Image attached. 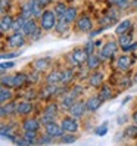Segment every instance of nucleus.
Returning a JSON list of instances; mask_svg holds the SVG:
<instances>
[{
	"instance_id": "f257e3e1",
	"label": "nucleus",
	"mask_w": 137,
	"mask_h": 146,
	"mask_svg": "<svg viewBox=\"0 0 137 146\" xmlns=\"http://www.w3.org/2000/svg\"><path fill=\"white\" fill-rule=\"evenodd\" d=\"M56 12H52V11H44L40 16V25L44 31H50L53 27H56Z\"/></svg>"
},
{
	"instance_id": "f03ea898",
	"label": "nucleus",
	"mask_w": 137,
	"mask_h": 146,
	"mask_svg": "<svg viewBox=\"0 0 137 146\" xmlns=\"http://www.w3.org/2000/svg\"><path fill=\"white\" fill-rule=\"evenodd\" d=\"M22 34L24 36H27V37H32V38H37L38 37V34H40V28L37 27V22L34 21L32 18L27 19L24 24V27H22Z\"/></svg>"
},
{
	"instance_id": "7ed1b4c3",
	"label": "nucleus",
	"mask_w": 137,
	"mask_h": 146,
	"mask_svg": "<svg viewBox=\"0 0 137 146\" xmlns=\"http://www.w3.org/2000/svg\"><path fill=\"white\" fill-rule=\"evenodd\" d=\"M7 44H9V47H12V49H19L25 44V36L16 31L11 37H7Z\"/></svg>"
},
{
	"instance_id": "20e7f679",
	"label": "nucleus",
	"mask_w": 137,
	"mask_h": 146,
	"mask_svg": "<svg viewBox=\"0 0 137 146\" xmlns=\"http://www.w3.org/2000/svg\"><path fill=\"white\" fill-rule=\"evenodd\" d=\"M58 114V106L56 104H50L46 109H44V112H43V124H47V123H52L55 121V117Z\"/></svg>"
},
{
	"instance_id": "39448f33",
	"label": "nucleus",
	"mask_w": 137,
	"mask_h": 146,
	"mask_svg": "<svg viewBox=\"0 0 137 146\" xmlns=\"http://www.w3.org/2000/svg\"><path fill=\"white\" fill-rule=\"evenodd\" d=\"M116 50H118V43H116V41H108L106 44L103 46V49H102L100 58H102V59H108V58H111V56H114Z\"/></svg>"
},
{
	"instance_id": "423d86ee",
	"label": "nucleus",
	"mask_w": 137,
	"mask_h": 146,
	"mask_svg": "<svg viewBox=\"0 0 137 146\" xmlns=\"http://www.w3.org/2000/svg\"><path fill=\"white\" fill-rule=\"evenodd\" d=\"M71 58H72V61L75 64L81 65V64H84L89 59V53H87V50H85V49H75L72 52V55H71Z\"/></svg>"
},
{
	"instance_id": "0eeeda50",
	"label": "nucleus",
	"mask_w": 137,
	"mask_h": 146,
	"mask_svg": "<svg viewBox=\"0 0 137 146\" xmlns=\"http://www.w3.org/2000/svg\"><path fill=\"white\" fill-rule=\"evenodd\" d=\"M64 131H65V130L62 128V125H58L55 121L47 123V124H46V133H47V134H50L52 137H61Z\"/></svg>"
},
{
	"instance_id": "6e6552de",
	"label": "nucleus",
	"mask_w": 137,
	"mask_h": 146,
	"mask_svg": "<svg viewBox=\"0 0 137 146\" xmlns=\"http://www.w3.org/2000/svg\"><path fill=\"white\" fill-rule=\"evenodd\" d=\"M85 109H87V105L84 104V102H75V104L69 108V114L75 118H80L84 115Z\"/></svg>"
},
{
	"instance_id": "1a4fd4ad",
	"label": "nucleus",
	"mask_w": 137,
	"mask_h": 146,
	"mask_svg": "<svg viewBox=\"0 0 137 146\" xmlns=\"http://www.w3.org/2000/svg\"><path fill=\"white\" fill-rule=\"evenodd\" d=\"M62 128L68 133H75L78 130V123L75 121V117L74 118H64L62 119Z\"/></svg>"
},
{
	"instance_id": "9d476101",
	"label": "nucleus",
	"mask_w": 137,
	"mask_h": 146,
	"mask_svg": "<svg viewBox=\"0 0 137 146\" xmlns=\"http://www.w3.org/2000/svg\"><path fill=\"white\" fill-rule=\"evenodd\" d=\"M102 104H103V99H102L100 96H93L90 98L87 102H85V105H87V109L90 111V112H95V111H97Z\"/></svg>"
},
{
	"instance_id": "9b49d317",
	"label": "nucleus",
	"mask_w": 137,
	"mask_h": 146,
	"mask_svg": "<svg viewBox=\"0 0 137 146\" xmlns=\"http://www.w3.org/2000/svg\"><path fill=\"white\" fill-rule=\"evenodd\" d=\"M59 90H61V89H58V86H56V84H49L46 89H43V90H41V94H40V96H41L43 99H50L52 96L58 94Z\"/></svg>"
},
{
	"instance_id": "f8f14e48",
	"label": "nucleus",
	"mask_w": 137,
	"mask_h": 146,
	"mask_svg": "<svg viewBox=\"0 0 137 146\" xmlns=\"http://www.w3.org/2000/svg\"><path fill=\"white\" fill-rule=\"evenodd\" d=\"M91 19L89 18V16H81V18L78 19V22H77V28H78L80 31H84L87 33L91 30Z\"/></svg>"
},
{
	"instance_id": "ddd939ff",
	"label": "nucleus",
	"mask_w": 137,
	"mask_h": 146,
	"mask_svg": "<svg viewBox=\"0 0 137 146\" xmlns=\"http://www.w3.org/2000/svg\"><path fill=\"white\" fill-rule=\"evenodd\" d=\"M31 111H32V104L28 100L21 102V104L16 106V114L18 115H28V114H31Z\"/></svg>"
},
{
	"instance_id": "4468645a",
	"label": "nucleus",
	"mask_w": 137,
	"mask_h": 146,
	"mask_svg": "<svg viewBox=\"0 0 137 146\" xmlns=\"http://www.w3.org/2000/svg\"><path fill=\"white\" fill-rule=\"evenodd\" d=\"M133 64V59L128 56V55H124L118 59V62H116V66H118V70H121V71H127L128 68L131 66Z\"/></svg>"
},
{
	"instance_id": "2eb2a0df",
	"label": "nucleus",
	"mask_w": 137,
	"mask_h": 146,
	"mask_svg": "<svg viewBox=\"0 0 137 146\" xmlns=\"http://www.w3.org/2000/svg\"><path fill=\"white\" fill-rule=\"evenodd\" d=\"M12 25H13L12 16H11V15H3V16H2V21H0V31H2V33L9 31V30L12 28Z\"/></svg>"
},
{
	"instance_id": "dca6fc26",
	"label": "nucleus",
	"mask_w": 137,
	"mask_h": 146,
	"mask_svg": "<svg viewBox=\"0 0 137 146\" xmlns=\"http://www.w3.org/2000/svg\"><path fill=\"white\" fill-rule=\"evenodd\" d=\"M131 21L130 19H124L121 21L118 25H116V28H115V33L118 34V36H121V34H125L127 31H130L131 30Z\"/></svg>"
},
{
	"instance_id": "f3484780",
	"label": "nucleus",
	"mask_w": 137,
	"mask_h": 146,
	"mask_svg": "<svg viewBox=\"0 0 137 146\" xmlns=\"http://www.w3.org/2000/svg\"><path fill=\"white\" fill-rule=\"evenodd\" d=\"M16 106L18 105H15L13 102H9L7 105H2V109H0V114H2V117H7V115H12V114H16Z\"/></svg>"
},
{
	"instance_id": "a211bd4d",
	"label": "nucleus",
	"mask_w": 137,
	"mask_h": 146,
	"mask_svg": "<svg viewBox=\"0 0 137 146\" xmlns=\"http://www.w3.org/2000/svg\"><path fill=\"white\" fill-rule=\"evenodd\" d=\"M62 75L64 72L61 71H52L49 75H47V84H59V83H62Z\"/></svg>"
},
{
	"instance_id": "6ab92c4d",
	"label": "nucleus",
	"mask_w": 137,
	"mask_h": 146,
	"mask_svg": "<svg viewBox=\"0 0 137 146\" xmlns=\"http://www.w3.org/2000/svg\"><path fill=\"white\" fill-rule=\"evenodd\" d=\"M102 83H103V74L102 72H95L90 75V86H93V87H100Z\"/></svg>"
},
{
	"instance_id": "aec40b11",
	"label": "nucleus",
	"mask_w": 137,
	"mask_h": 146,
	"mask_svg": "<svg viewBox=\"0 0 137 146\" xmlns=\"http://www.w3.org/2000/svg\"><path fill=\"white\" fill-rule=\"evenodd\" d=\"M27 81H28V77L22 72H18L16 75H13V87H22Z\"/></svg>"
},
{
	"instance_id": "412c9836",
	"label": "nucleus",
	"mask_w": 137,
	"mask_h": 146,
	"mask_svg": "<svg viewBox=\"0 0 137 146\" xmlns=\"http://www.w3.org/2000/svg\"><path fill=\"white\" fill-rule=\"evenodd\" d=\"M49 65H50V58L37 59V61L34 62V68H36V71H44Z\"/></svg>"
},
{
	"instance_id": "4be33fe9",
	"label": "nucleus",
	"mask_w": 137,
	"mask_h": 146,
	"mask_svg": "<svg viewBox=\"0 0 137 146\" xmlns=\"http://www.w3.org/2000/svg\"><path fill=\"white\" fill-rule=\"evenodd\" d=\"M24 128H25V130H34V131H37L38 128H40V123L37 121V119H34V118L25 119V121H24Z\"/></svg>"
},
{
	"instance_id": "5701e85b",
	"label": "nucleus",
	"mask_w": 137,
	"mask_h": 146,
	"mask_svg": "<svg viewBox=\"0 0 137 146\" xmlns=\"http://www.w3.org/2000/svg\"><path fill=\"white\" fill-rule=\"evenodd\" d=\"M13 98L12 94V90H9V87H3L2 86V90H0V100H2V104H6V102H11V99Z\"/></svg>"
},
{
	"instance_id": "b1692460",
	"label": "nucleus",
	"mask_w": 137,
	"mask_h": 146,
	"mask_svg": "<svg viewBox=\"0 0 137 146\" xmlns=\"http://www.w3.org/2000/svg\"><path fill=\"white\" fill-rule=\"evenodd\" d=\"M119 46H121V49L124 50L125 47H128L133 43V38H131V34H121L119 36Z\"/></svg>"
},
{
	"instance_id": "393cba45",
	"label": "nucleus",
	"mask_w": 137,
	"mask_h": 146,
	"mask_svg": "<svg viewBox=\"0 0 137 146\" xmlns=\"http://www.w3.org/2000/svg\"><path fill=\"white\" fill-rule=\"evenodd\" d=\"M62 18H64L66 22H74V21L77 19V9H75V7H68Z\"/></svg>"
},
{
	"instance_id": "a878e982",
	"label": "nucleus",
	"mask_w": 137,
	"mask_h": 146,
	"mask_svg": "<svg viewBox=\"0 0 137 146\" xmlns=\"http://www.w3.org/2000/svg\"><path fill=\"white\" fill-rule=\"evenodd\" d=\"M100 56H96V55H90L89 56V59H87V65H89V68L90 70H96V68L100 65Z\"/></svg>"
},
{
	"instance_id": "bb28decb",
	"label": "nucleus",
	"mask_w": 137,
	"mask_h": 146,
	"mask_svg": "<svg viewBox=\"0 0 137 146\" xmlns=\"http://www.w3.org/2000/svg\"><path fill=\"white\" fill-rule=\"evenodd\" d=\"M21 15L24 16V18H27V19H30V18H32V16H34V13H32V3H31V2H28V3L24 5Z\"/></svg>"
},
{
	"instance_id": "cd10ccee",
	"label": "nucleus",
	"mask_w": 137,
	"mask_h": 146,
	"mask_svg": "<svg viewBox=\"0 0 137 146\" xmlns=\"http://www.w3.org/2000/svg\"><path fill=\"white\" fill-rule=\"evenodd\" d=\"M124 137H127V139H136V137H137V125H128V127H125Z\"/></svg>"
},
{
	"instance_id": "c85d7f7f",
	"label": "nucleus",
	"mask_w": 137,
	"mask_h": 146,
	"mask_svg": "<svg viewBox=\"0 0 137 146\" xmlns=\"http://www.w3.org/2000/svg\"><path fill=\"white\" fill-rule=\"evenodd\" d=\"M68 24H69V22H66L62 16H61V19H58L55 28H56L58 33H65V31H68Z\"/></svg>"
},
{
	"instance_id": "c756f323",
	"label": "nucleus",
	"mask_w": 137,
	"mask_h": 146,
	"mask_svg": "<svg viewBox=\"0 0 137 146\" xmlns=\"http://www.w3.org/2000/svg\"><path fill=\"white\" fill-rule=\"evenodd\" d=\"M25 21H27V18H24L22 15H21V16H18V18H16V19L13 21L12 30H15V31H19V30H22L24 24H25Z\"/></svg>"
},
{
	"instance_id": "7c9ffc66",
	"label": "nucleus",
	"mask_w": 137,
	"mask_h": 146,
	"mask_svg": "<svg viewBox=\"0 0 137 146\" xmlns=\"http://www.w3.org/2000/svg\"><path fill=\"white\" fill-rule=\"evenodd\" d=\"M74 100H75V98H74L72 94L69 93L68 96H65V98L62 99V106H64L65 109H69V108L74 105Z\"/></svg>"
},
{
	"instance_id": "2f4dec72",
	"label": "nucleus",
	"mask_w": 137,
	"mask_h": 146,
	"mask_svg": "<svg viewBox=\"0 0 137 146\" xmlns=\"http://www.w3.org/2000/svg\"><path fill=\"white\" fill-rule=\"evenodd\" d=\"M24 137L28 142H31V145H32V143H36V140H37V131H34V130H25Z\"/></svg>"
},
{
	"instance_id": "473e14b6",
	"label": "nucleus",
	"mask_w": 137,
	"mask_h": 146,
	"mask_svg": "<svg viewBox=\"0 0 137 146\" xmlns=\"http://www.w3.org/2000/svg\"><path fill=\"white\" fill-rule=\"evenodd\" d=\"M31 3H32V13L34 16H41V5L38 3V0H31Z\"/></svg>"
},
{
	"instance_id": "72a5a7b5",
	"label": "nucleus",
	"mask_w": 137,
	"mask_h": 146,
	"mask_svg": "<svg viewBox=\"0 0 137 146\" xmlns=\"http://www.w3.org/2000/svg\"><path fill=\"white\" fill-rule=\"evenodd\" d=\"M109 3L119 7V9H125V7L128 6V0H109Z\"/></svg>"
},
{
	"instance_id": "f704fd0d",
	"label": "nucleus",
	"mask_w": 137,
	"mask_h": 146,
	"mask_svg": "<svg viewBox=\"0 0 137 146\" xmlns=\"http://www.w3.org/2000/svg\"><path fill=\"white\" fill-rule=\"evenodd\" d=\"M66 5L65 3H56V6H55V12H56V15H59V16H64V13L66 12Z\"/></svg>"
},
{
	"instance_id": "c9c22d12",
	"label": "nucleus",
	"mask_w": 137,
	"mask_h": 146,
	"mask_svg": "<svg viewBox=\"0 0 137 146\" xmlns=\"http://www.w3.org/2000/svg\"><path fill=\"white\" fill-rule=\"evenodd\" d=\"M72 77H74V72H72L71 70L64 71V75H62V84H68V83L72 80Z\"/></svg>"
},
{
	"instance_id": "e433bc0d",
	"label": "nucleus",
	"mask_w": 137,
	"mask_h": 146,
	"mask_svg": "<svg viewBox=\"0 0 137 146\" xmlns=\"http://www.w3.org/2000/svg\"><path fill=\"white\" fill-rule=\"evenodd\" d=\"M99 96H100L102 99H103V100H106V99H109V98H111V87H109V86H103V87H102Z\"/></svg>"
},
{
	"instance_id": "4c0bfd02",
	"label": "nucleus",
	"mask_w": 137,
	"mask_h": 146,
	"mask_svg": "<svg viewBox=\"0 0 137 146\" xmlns=\"http://www.w3.org/2000/svg\"><path fill=\"white\" fill-rule=\"evenodd\" d=\"M2 86L3 87H13V77H2Z\"/></svg>"
},
{
	"instance_id": "58836bf2",
	"label": "nucleus",
	"mask_w": 137,
	"mask_h": 146,
	"mask_svg": "<svg viewBox=\"0 0 137 146\" xmlns=\"http://www.w3.org/2000/svg\"><path fill=\"white\" fill-rule=\"evenodd\" d=\"M108 133V124L106 123H103L102 125H99L97 128H96V134L97 136H105Z\"/></svg>"
},
{
	"instance_id": "ea45409f",
	"label": "nucleus",
	"mask_w": 137,
	"mask_h": 146,
	"mask_svg": "<svg viewBox=\"0 0 137 146\" xmlns=\"http://www.w3.org/2000/svg\"><path fill=\"white\" fill-rule=\"evenodd\" d=\"M75 140H77L75 136H72V134H65V136L61 137V142L62 143H74Z\"/></svg>"
},
{
	"instance_id": "a19ab883",
	"label": "nucleus",
	"mask_w": 137,
	"mask_h": 146,
	"mask_svg": "<svg viewBox=\"0 0 137 146\" xmlns=\"http://www.w3.org/2000/svg\"><path fill=\"white\" fill-rule=\"evenodd\" d=\"M0 66H2V72H5L6 70H11V68H13L15 64H13V62H2V65H0Z\"/></svg>"
},
{
	"instance_id": "79ce46f5",
	"label": "nucleus",
	"mask_w": 137,
	"mask_h": 146,
	"mask_svg": "<svg viewBox=\"0 0 137 146\" xmlns=\"http://www.w3.org/2000/svg\"><path fill=\"white\" fill-rule=\"evenodd\" d=\"M83 93V87H81V86H75V87H74V90H72V96L74 98H77V96H80V94Z\"/></svg>"
},
{
	"instance_id": "37998d69",
	"label": "nucleus",
	"mask_w": 137,
	"mask_h": 146,
	"mask_svg": "<svg viewBox=\"0 0 137 146\" xmlns=\"http://www.w3.org/2000/svg\"><path fill=\"white\" fill-rule=\"evenodd\" d=\"M95 44H96V43H93V41H89L87 44H85V50H87V53H89V55H91V53H93V49H95Z\"/></svg>"
},
{
	"instance_id": "c03bdc74",
	"label": "nucleus",
	"mask_w": 137,
	"mask_h": 146,
	"mask_svg": "<svg viewBox=\"0 0 137 146\" xmlns=\"http://www.w3.org/2000/svg\"><path fill=\"white\" fill-rule=\"evenodd\" d=\"M136 49H137V41H133L131 44L128 46V47H125L124 50H125V52H130V50H136Z\"/></svg>"
},
{
	"instance_id": "a18cd8bd",
	"label": "nucleus",
	"mask_w": 137,
	"mask_h": 146,
	"mask_svg": "<svg viewBox=\"0 0 137 146\" xmlns=\"http://www.w3.org/2000/svg\"><path fill=\"white\" fill-rule=\"evenodd\" d=\"M50 137H52V136H50V134H47V136L44 137V139H41L38 143H43V145H47V143H50V142H52V139H50Z\"/></svg>"
},
{
	"instance_id": "49530a36",
	"label": "nucleus",
	"mask_w": 137,
	"mask_h": 146,
	"mask_svg": "<svg viewBox=\"0 0 137 146\" xmlns=\"http://www.w3.org/2000/svg\"><path fill=\"white\" fill-rule=\"evenodd\" d=\"M15 56H18V53H3L2 59H11V58H15Z\"/></svg>"
},
{
	"instance_id": "de8ad7c7",
	"label": "nucleus",
	"mask_w": 137,
	"mask_h": 146,
	"mask_svg": "<svg viewBox=\"0 0 137 146\" xmlns=\"http://www.w3.org/2000/svg\"><path fill=\"white\" fill-rule=\"evenodd\" d=\"M6 6H9V0H2V12L3 13L6 11Z\"/></svg>"
},
{
	"instance_id": "09e8293b",
	"label": "nucleus",
	"mask_w": 137,
	"mask_h": 146,
	"mask_svg": "<svg viewBox=\"0 0 137 146\" xmlns=\"http://www.w3.org/2000/svg\"><path fill=\"white\" fill-rule=\"evenodd\" d=\"M38 3H40L43 7H44V6H47V5L52 3V0H38Z\"/></svg>"
},
{
	"instance_id": "8fccbe9b",
	"label": "nucleus",
	"mask_w": 137,
	"mask_h": 146,
	"mask_svg": "<svg viewBox=\"0 0 137 146\" xmlns=\"http://www.w3.org/2000/svg\"><path fill=\"white\" fill-rule=\"evenodd\" d=\"M34 96H36V93H34V92H28L27 93V98H34Z\"/></svg>"
},
{
	"instance_id": "3c124183",
	"label": "nucleus",
	"mask_w": 137,
	"mask_h": 146,
	"mask_svg": "<svg viewBox=\"0 0 137 146\" xmlns=\"http://www.w3.org/2000/svg\"><path fill=\"white\" fill-rule=\"evenodd\" d=\"M131 7H134V9H137V0H133V2H131Z\"/></svg>"
},
{
	"instance_id": "603ef678",
	"label": "nucleus",
	"mask_w": 137,
	"mask_h": 146,
	"mask_svg": "<svg viewBox=\"0 0 137 146\" xmlns=\"http://www.w3.org/2000/svg\"><path fill=\"white\" fill-rule=\"evenodd\" d=\"M133 119L136 121V124H137V112H134V115H133Z\"/></svg>"
},
{
	"instance_id": "864d4df0",
	"label": "nucleus",
	"mask_w": 137,
	"mask_h": 146,
	"mask_svg": "<svg viewBox=\"0 0 137 146\" xmlns=\"http://www.w3.org/2000/svg\"><path fill=\"white\" fill-rule=\"evenodd\" d=\"M133 81H134V83H137V74H134V78H133Z\"/></svg>"
}]
</instances>
